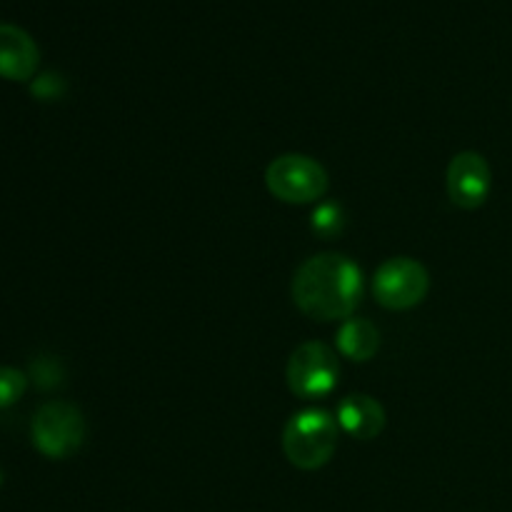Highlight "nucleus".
<instances>
[{"mask_svg":"<svg viewBox=\"0 0 512 512\" xmlns=\"http://www.w3.org/2000/svg\"><path fill=\"white\" fill-rule=\"evenodd\" d=\"M363 298V270L338 253L313 255L293 278V300L313 320H348Z\"/></svg>","mask_w":512,"mask_h":512,"instance_id":"nucleus-1","label":"nucleus"},{"mask_svg":"<svg viewBox=\"0 0 512 512\" xmlns=\"http://www.w3.org/2000/svg\"><path fill=\"white\" fill-rule=\"evenodd\" d=\"M340 425L328 410H300L283 430V453L298 470H318L330 463L338 448Z\"/></svg>","mask_w":512,"mask_h":512,"instance_id":"nucleus-2","label":"nucleus"},{"mask_svg":"<svg viewBox=\"0 0 512 512\" xmlns=\"http://www.w3.org/2000/svg\"><path fill=\"white\" fill-rule=\"evenodd\" d=\"M265 185L278 200L290 205L315 203L328 193L330 178L318 160L308 155H280L265 170Z\"/></svg>","mask_w":512,"mask_h":512,"instance_id":"nucleus-3","label":"nucleus"},{"mask_svg":"<svg viewBox=\"0 0 512 512\" xmlns=\"http://www.w3.org/2000/svg\"><path fill=\"white\" fill-rule=\"evenodd\" d=\"M33 445L50 460H65L78 453L85 440V418L75 405L53 400L38 408L30 425Z\"/></svg>","mask_w":512,"mask_h":512,"instance_id":"nucleus-4","label":"nucleus"},{"mask_svg":"<svg viewBox=\"0 0 512 512\" xmlns=\"http://www.w3.org/2000/svg\"><path fill=\"white\" fill-rule=\"evenodd\" d=\"M340 378L338 355L325 343H303L288 360V388L303 400L325 398Z\"/></svg>","mask_w":512,"mask_h":512,"instance_id":"nucleus-5","label":"nucleus"},{"mask_svg":"<svg viewBox=\"0 0 512 512\" xmlns=\"http://www.w3.org/2000/svg\"><path fill=\"white\" fill-rule=\"evenodd\" d=\"M430 290V275L423 263L413 258H390L375 270L373 293L383 308L410 310L423 303Z\"/></svg>","mask_w":512,"mask_h":512,"instance_id":"nucleus-6","label":"nucleus"},{"mask_svg":"<svg viewBox=\"0 0 512 512\" xmlns=\"http://www.w3.org/2000/svg\"><path fill=\"white\" fill-rule=\"evenodd\" d=\"M493 190V173L488 160L475 150L458 153L448 165V195L458 208L475 210Z\"/></svg>","mask_w":512,"mask_h":512,"instance_id":"nucleus-7","label":"nucleus"},{"mask_svg":"<svg viewBox=\"0 0 512 512\" xmlns=\"http://www.w3.org/2000/svg\"><path fill=\"white\" fill-rule=\"evenodd\" d=\"M40 65V50L23 28L0 23V78L30 80Z\"/></svg>","mask_w":512,"mask_h":512,"instance_id":"nucleus-8","label":"nucleus"},{"mask_svg":"<svg viewBox=\"0 0 512 512\" xmlns=\"http://www.w3.org/2000/svg\"><path fill=\"white\" fill-rule=\"evenodd\" d=\"M338 425L355 440H373L385 428V410L370 395H348L338 405Z\"/></svg>","mask_w":512,"mask_h":512,"instance_id":"nucleus-9","label":"nucleus"},{"mask_svg":"<svg viewBox=\"0 0 512 512\" xmlns=\"http://www.w3.org/2000/svg\"><path fill=\"white\" fill-rule=\"evenodd\" d=\"M380 348V333L370 320L348 318L338 330V350L355 363H365Z\"/></svg>","mask_w":512,"mask_h":512,"instance_id":"nucleus-10","label":"nucleus"},{"mask_svg":"<svg viewBox=\"0 0 512 512\" xmlns=\"http://www.w3.org/2000/svg\"><path fill=\"white\" fill-rule=\"evenodd\" d=\"M310 228L325 240L338 238L345 230V210L338 203H320L310 215Z\"/></svg>","mask_w":512,"mask_h":512,"instance_id":"nucleus-11","label":"nucleus"},{"mask_svg":"<svg viewBox=\"0 0 512 512\" xmlns=\"http://www.w3.org/2000/svg\"><path fill=\"white\" fill-rule=\"evenodd\" d=\"M25 388H28V378H25V373H20L18 368L0 365V410L18 403V400L23 398Z\"/></svg>","mask_w":512,"mask_h":512,"instance_id":"nucleus-12","label":"nucleus"},{"mask_svg":"<svg viewBox=\"0 0 512 512\" xmlns=\"http://www.w3.org/2000/svg\"><path fill=\"white\" fill-rule=\"evenodd\" d=\"M0 480H3V475H0Z\"/></svg>","mask_w":512,"mask_h":512,"instance_id":"nucleus-13","label":"nucleus"}]
</instances>
